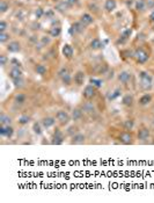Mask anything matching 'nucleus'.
Wrapping results in <instances>:
<instances>
[{
	"mask_svg": "<svg viewBox=\"0 0 154 203\" xmlns=\"http://www.w3.org/2000/svg\"><path fill=\"white\" fill-rule=\"evenodd\" d=\"M140 85L144 90H151L152 86H153V78L151 77V74L145 71L140 72Z\"/></svg>",
	"mask_w": 154,
	"mask_h": 203,
	"instance_id": "nucleus-1",
	"label": "nucleus"
},
{
	"mask_svg": "<svg viewBox=\"0 0 154 203\" xmlns=\"http://www.w3.org/2000/svg\"><path fill=\"white\" fill-rule=\"evenodd\" d=\"M56 118L58 120V122L60 123L62 125H65L67 124L69 122H70L71 120V116L69 115V113L65 110H59L57 113V115H56Z\"/></svg>",
	"mask_w": 154,
	"mask_h": 203,
	"instance_id": "nucleus-2",
	"label": "nucleus"
},
{
	"mask_svg": "<svg viewBox=\"0 0 154 203\" xmlns=\"http://www.w3.org/2000/svg\"><path fill=\"white\" fill-rule=\"evenodd\" d=\"M135 57L137 59V62L138 63H140V64H144V63H146L149 58V56H148V53L145 51V50H142V49H138L137 51L135 52Z\"/></svg>",
	"mask_w": 154,
	"mask_h": 203,
	"instance_id": "nucleus-3",
	"label": "nucleus"
},
{
	"mask_svg": "<svg viewBox=\"0 0 154 203\" xmlns=\"http://www.w3.org/2000/svg\"><path fill=\"white\" fill-rule=\"evenodd\" d=\"M63 142H64V135H63V132L59 130V129H56L55 134H53V136H52L51 144L52 145H60V144H63Z\"/></svg>",
	"mask_w": 154,
	"mask_h": 203,
	"instance_id": "nucleus-4",
	"label": "nucleus"
},
{
	"mask_svg": "<svg viewBox=\"0 0 154 203\" xmlns=\"http://www.w3.org/2000/svg\"><path fill=\"white\" fill-rule=\"evenodd\" d=\"M82 95H84L85 99H93L95 95H96V90H95V86L93 85H88L85 87L84 90V93H82Z\"/></svg>",
	"mask_w": 154,
	"mask_h": 203,
	"instance_id": "nucleus-5",
	"label": "nucleus"
},
{
	"mask_svg": "<svg viewBox=\"0 0 154 203\" xmlns=\"http://www.w3.org/2000/svg\"><path fill=\"white\" fill-rule=\"evenodd\" d=\"M132 135H131V132H128V131H125V132H122L121 134V136H119V142L123 143V144L125 145H129L132 143Z\"/></svg>",
	"mask_w": 154,
	"mask_h": 203,
	"instance_id": "nucleus-6",
	"label": "nucleus"
},
{
	"mask_svg": "<svg viewBox=\"0 0 154 203\" xmlns=\"http://www.w3.org/2000/svg\"><path fill=\"white\" fill-rule=\"evenodd\" d=\"M55 123H56V118L52 117V116H46V117L42 120V125L44 127L45 129H49V128L53 127Z\"/></svg>",
	"mask_w": 154,
	"mask_h": 203,
	"instance_id": "nucleus-7",
	"label": "nucleus"
},
{
	"mask_svg": "<svg viewBox=\"0 0 154 203\" xmlns=\"http://www.w3.org/2000/svg\"><path fill=\"white\" fill-rule=\"evenodd\" d=\"M149 136H151V132L147 128H141L138 131V139L139 140H147Z\"/></svg>",
	"mask_w": 154,
	"mask_h": 203,
	"instance_id": "nucleus-8",
	"label": "nucleus"
},
{
	"mask_svg": "<svg viewBox=\"0 0 154 203\" xmlns=\"http://www.w3.org/2000/svg\"><path fill=\"white\" fill-rule=\"evenodd\" d=\"M74 83L77 86H82L85 83V73L82 71H78L74 74Z\"/></svg>",
	"mask_w": 154,
	"mask_h": 203,
	"instance_id": "nucleus-9",
	"label": "nucleus"
},
{
	"mask_svg": "<svg viewBox=\"0 0 154 203\" xmlns=\"http://www.w3.org/2000/svg\"><path fill=\"white\" fill-rule=\"evenodd\" d=\"M85 139H86L85 135L80 134V132H78V134H75V135L72 136L71 143H72V144H82V143L85 142Z\"/></svg>",
	"mask_w": 154,
	"mask_h": 203,
	"instance_id": "nucleus-10",
	"label": "nucleus"
},
{
	"mask_svg": "<svg viewBox=\"0 0 154 203\" xmlns=\"http://www.w3.org/2000/svg\"><path fill=\"white\" fill-rule=\"evenodd\" d=\"M7 50L9 52H19L20 50H21V44H20L19 42H16V41H13V42H11L7 46Z\"/></svg>",
	"mask_w": 154,
	"mask_h": 203,
	"instance_id": "nucleus-11",
	"label": "nucleus"
},
{
	"mask_svg": "<svg viewBox=\"0 0 154 203\" xmlns=\"http://www.w3.org/2000/svg\"><path fill=\"white\" fill-rule=\"evenodd\" d=\"M130 79H131V73L128 72V71H122V72L118 74V80L123 83V84H126L130 81Z\"/></svg>",
	"mask_w": 154,
	"mask_h": 203,
	"instance_id": "nucleus-12",
	"label": "nucleus"
},
{
	"mask_svg": "<svg viewBox=\"0 0 154 203\" xmlns=\"http://www.w3.org/2000/svg\"><path fill=\"white\" fill-rule=\"evenodd\" d=\"M81 109H82L84 113H87V114H94V113L96 111L95 106L93 105L92 102H86V103H84V106H82Z\"/></svg>",
	"mask_w": 154,
	"mask_h": 203,
	"instance_id": "nucleus-13",
	"label": "nucleus"
},
{
	"mask_svg": "<svg viewBox=\"0 0 154 203\" xmlns=\"http://www.w3.org/2000/svg\"><path fill=\"white\" fill-rule=\"evenodd\" d=\"M116 0H105V4H104V9L107 12H112L116 9Z\"/></svg>",
	"mask_w": 154,
	"mask_h": 203,
	"instance_id": "nucleus-14",
	"label": "nucleus"
},
{
	"mask_svg": "<svg viewBox=\"0 0 154 203\" xmlns=\"http://www.w3.org/2000/svg\"><path fill=\"white\" fill-rule=\"evenodd\" d=\"M85 29V25L82 22H75L73 26L71 27V33H73V30H74V33H81V32H84Z\"/></svg>",
	"mask_w": 154,
	"mask_h": 203,
	"instance_id": "nucleus-15",
	"label": "nucleus"
},
{
	"mask_svg": "<svg viewBox=\"0 0 154 203\" xmlns=\"http://www.w3.org/2000/svg\"><path fill=\"white\" fill-rule=\"evenodd\" d=\"M9 77L12 79H16V78H21L22 77V71L20 67H13L11 71H9Z\"/></svg>",
	"mask_w": 154,
	"mask_h": 203,
	"instance_id": "nucleus-16",
	"label": "nucleus"
},
{
	"mask_svg": "<svg viewBox=\"0 0 154 203\" xmlns=\"http://www.w3.org/2000/svg\"><path fill=\"white\" fill-rule=\"evenodd\" d=\"M133 96L131 95V94H126V95H124L122 99V103L124 106H128V107H131V106L133 105Z\"/></svg>",
	"mask_w": 154,
	"mask_h": 203,
	"instance_id": "nucleus-17",
	"label": "nucleus"
},
{
	"mask_svg": "<svg viewBox=\"0 0 154 203\" xmlns=\"http://www.w3.org/2000/svg\"><path fill=\"white\" fill-rule=\"evenodd\" d=\"M63 55H64L66 58H71L73 56V49H72V46H69V44H65L64 48H63Z\"/></svg>",
	"mask_w": 154,
	"mask_h": 203,
	"instance_id": "nucleus-18",
	"label": "nucleus"
},
{
	"mask_svg": "<svg viewBox=\"0 0 154 203\" xmlns=\"http://www.w3.org/2000/svg\"><path fill=\"white\" fill-rule=\"evenodd\" d=\"M93 21H94L93 16H92L90 14H88V13H85L84 15L81 16V22L84 23L85 26H87V25H90V23H93Z\"/></svg>",
	"mask_w": 154,
	"mask_h": 203,
	"instance_id": "nucleus-19",
	"label": "nucleus"
},
{
	"mask_svg": "<svg viewBox=\"0 0 154 203\" xmlns=\"http://www.w3.org/2000/svg\"><path fill=\"white\" fill-rule=\"evenodd\" d=\"M151 101H152V96H151V94H145V95H142V96L139 99V105L147 106Z\"/></svg>",
	"mask_w": 154,
	"mask_h": 203,
	"instance_id": "nucleus-20",
	"label": "nucleus"
},
{
	"mask_svg": "<svg viewBox=\"0 0 154 203\" xmlns=\"http://www.w3.org/2000/svg\"><path fill=\"white\" fill-rule=\"evenodd\" d=\"M26 95L25 94H22V93H19V94H16L15 95V98H14V101H15V103L16 105H23L25 102H26Z\"/></svg>",
	"mask_w": 154,
	"mask_h": 203,
	"instance_id": "nucleus-21",
	"label": "nucleus"
},
{
	"mask_svg": "<svg viewBox=\"0 0 154 203\" xmlns=\"http://www.w3.org/2000/svg\"><path fill=\"white\" fill-rule=\"evenodd\" d=\"M0 123H1V125H11L12 124V118L5 115V114H1L0 115Z\"/></svg>",
	"mask_w": 154,
	"mask_h": 203,
	"instance_id": "nucleus-22",
	"label": "nucleus"
},
{
	"mask_svg": "<svg viewBox=\"0 0 154 203\" xmlns=\"http://www.w3.org/2000/svg\"><path fill=\"white\" fill-rule=\"evenodd\" d=\"M82 109H79V108H75V109H73L72 111V116L71 117L73 118L74 121H78V120H80V118L82 117Z\"/></svg>",
	"mask_w": 154,
	"mask_h": 203,
	"instance_id": "nucleus-23",
	"label": "nucleus"
},
{
	"mask_svg": "<svg viewBox=\"0 0 154 203\" xmlns=\"http://www.w3.org/2000/svg\"><path fill=\"white\" fill-rule=\"evenodd\" d=\"M71 6V4L69 1H63V2H60V4H58L56 8H57L59 12H65V11H67L69 9V7Z\"/></svg>",
	"mask_w": 154,
	"mask_h": 203,
	"instance_id": "nucleus-24",
	"label": "nucleus"
},
{
	"mask_svg": "<svg viewBox=\"0 0 154 203\" xmlns=\"http://www.w3.org/2000/svg\"><path fill=\"white\" fill-rule=\"evenodd\" d=\"M133 127H135V122H133V120H125L124 121V123H123V128L125 129V130H132L133 129Z\"/></svg>",
	"mask_w": 154,
	"mask_h": 203,
	"instance_id": "nucleus-25",
	"label": "nucleus"
},
{
	"mask_svg": "<svg viewBox=\"0 0 154 203\" xmlns=\"http://www.w3.org/2000/svg\"><path fill=\"white\" fill-rule=\"evenodd\" d=\"M101 46H102V43L99 39H94L90 42V49H93V50H99Z\"/></svg>",
	"mask_w": 154,
	"mask_h": 203,
	"instance_id": "nucleus-26",
	"label": "nucleus"
},
{
	"mask_svg": "<svg viewBox=\"0 0 154 203\" xmlns=\"http://www.w3.org/2000/svg\"><path fill=\"white\" fill-rule=\"evenodd\" d=\"M35 71L39 76H44L45 73H46V67L44 65H42V64H37L36 67H35Z\"/></svg>",
	"mask_w": 154,
	"mask_h": 203,
	"instance_id": "nucleus-27",
	"label": "nucleus"
},
{
	"mask_svg": "<svg viewBox=\"0 0 154 203\" xmlns=\"http://www.w3.org/2000/svg\"><path fill=\"white\" fill-rule=\"evenodd\" d=\"M145 8H146L145 1H142V0H138V1L136 2V9H137V11L144 12V11H145Z\"/></svg>",
	"mask_w": 154,
	"mask_h": 203,
	"instance_id": "nucleus-28",
	"label": "nucleus"
},
{
	"mask_svg": "<svg viewBox=\"0 0 154 203\" xmlns=\"http://www.w3.org/2000/svg\"><path fill=\"white\" fill-rule=\"evenodd\" d=\"M60 33H62L60 27H53L51 30H50V35H51L52 37H58L60 35Z\"/></svg>",
	"mask_w": 154,
	"mask_h": 203,
	"instance_id": "nucleus-29",
	"label": "nucleus"
},
{
	"mask_svg": "<svg viewBox=\"0 0 154 203\" xmlns=\"http://www.w3.org/2000/svg\"><path fill=\"white\" fill-rule=\"evenodd\" d=\"M29 121H30V117H29L28 115H22V116L19 118V123L20 124H22V125L28 124V123H29Z\"/></svg>",
	"mask_w": 154,
	"mask_h": 203,
	"instance_id": "nucleus-30",
	"label": "nucleus"
},
{
	"mask_svg": "<svg viewBox=\"0 0 154 203\" xmlns=\"http://www.w3.org/2000/svg\"><path fill=\"white\" fill-rule=\"evenodd\" d=\"M90 84H93V86H95L97 88H100V87H102V80H100V79H95V78H90Z\"/></svg>",
	"mask_w": 154,
	"mask_h": 203,
	"instance_id": "nucleus-31",
	"label": "nucleus"
},
{
	"mask_svg": "<svg viewBox=\"0 0 154 203\" xmlns=\"http://www.w3.org/2000/svg\"><path fill=\"white\" fill-rule=\"evenodd\" d=\"M32 130H34V132L36 134V135H41L42 134V128H41V124L39 123H34L32 124Z\"/></svg>",
	"mask_w": 154,
	"mask_h": 203,
	"instance_id": "nucleus-32",
	"label": "nucleus"
},
{
	"mask_svg": "<svg viewBox=\"0 0 154 203\" xmlns=\"http://www.w3.org/2000/svg\"><path fill=\"white\" fill-rule=\"evenodd\" d=\"M12 80H13L14 86H15V87H22V86H23V84H25V81H23L22 77H21V78L12 79Z\"/></svg>",
	"mask_w": 154,
	"mask_h": 203,
	"instance_id": "nucleus-33",
	"label": "nucleus"
},
{
	"mask_svg": "<svg viewBox=\"0 0 154 203\" xmlns=\"http://www.w3.org/2000/svg\"><path fill=\"white\" fill-rule=\"evenodd\" d=\"M8 8H9V6H8V4H7L6 1H1V2H0V12H1V13L7 12Z\"/></svg>",
	"mask_w": 154,
	"mask_h": 203,
	"instance_id": "nucleus-34",
	"label": "nucleus"
},
{
	"mask_svg": "<svg viewBox=\"0 0 154 203\" xmlns=\"http://www.w3.org/2000/svg\"><path fill=\"white\" fill-rule=\"evenodd\" d=\"M8 39H9V35H8V34L5 33V32H4V33H0V42H1V43H5Z\"/></svg>",
	"mask_w": 154,
	"mask_h": 203,
	"instance_id": "nucleus-35",
	"label": "nucleus"
},
{
	"mask_svg": "<svg viewBox=\"0 0 154 203\" xmlns=\"http://www.w3.org/2000/svg\"><path fill=\"white\" fill-rule=\"evenodd\" d=\"M14 134V129L11 125H6V137L11 138Z\"/></svg>",
	"mask_w": 154,
	"mask_h": 203,
	"instance_id": "nucleus-36",
	"label": "nucleus"
},
{
	"mask_svg": "<svg viewBox=\"0 0 154 203\" xmlns=\"http://www.w3.org/2000/svg\"><path fill=\"white\" fill-rule=\"evenodd\" d=\"M62 80H63V83H64L65 85H70V84H71V76H70V73H67V74H65L64 77H62Z\"/></svg>",
	"mask_w": 154,
	"mask_h": 203,
	"instance_id": "nucleus-37",
	"label": "nucleus"
},
{
	"mask_svg": "<svg viewBox=\"0 0 154 203\" xmlns=\"http://www.w3.org/2000/svg\"><path fill=\"white\" fill-rule=\"evenodd\" d=\"M119 95H121V91H119V90H116L111 95L108 96V99H109V100H115V99L117 98V96H119Z\"/></svg>",
	"mask_w": 154,
	"mask_h": 203,
	"instance_id": "nucleus-38",
	"label": "nucleus"
},
{
	"mask_svg": "<svg viewBox=\"0 0 154 203\" xmlns=\"http://www.w3.org/2000/svg\"><path fill=\"white\" fill-rule=\"evenodd\" d=\"M7 63V57L5 55H0V65L5 66Z\"/></svg>",
	"mask_w": 154,
	"mask_h": 203,
	"instance_id": "nucleus-39",
	"label": "nucleus"
},
{
	"mask_svg": "<svg viewBox=\"0 0 154 203\" xmlns=\"http://www.w3.org/2000/svg\"><path fill=\"white\" fill-rule=\"evenodd\" d=\"M67 73H69V70H67L66 67H63V69H60V71L58 72V76L62 78V77H64L65 74H67Z\"/></svg>",
	"mask_w": 154,
	"mask_h": 203,
	"instance_id": "nucleus-40",
	"label": "nucleus"
},
{
	"mask_svg": "<svg viewBox=\"0 0 154 203\" xmlns=\"http://www.w3.org/2000/svg\"><path fill=\"white\" fill-rule=\"evenodd\" d=\"M7 28V23L5 21H0V33H4Z\"/></svg>",
	"mask_w": 154,
	"mask_h": 203,
	"instance_id": "nucleus-41",
	"label": "nucleus"
},
{
	"mask_svg": "<svg viewBox=\"0 0 154 203\" xmlns=\"http://www.w3.org/2000/svg\"><path fill=\"white\" fill-rule=\"evenodd\" d=\"M0 135L1 136H6V125H1L0 127Z\"/></svg>",
	"mask_w": 154,
	"mask_h": 203,
	"instance_id": "nucleus-42",
	"label": "nucleus"
},
{
	"mask_svg": "<svg viewBox=\"0 0 154 203\" xmlns=\"http://www.w3.org/2000/svg\"><path fill=\"white\" fill-rule=\"evenodd\" d=\"M11 63L14 65V67H21V63L18 62L16 59H12V60H11Z\"/></svg>",
	"mask_w": 154,
	"mask_h": 203,
	"instance_id": "nucleus-43",
	"label": "nucleus"
},
{
	"mask_svg": "<svg viewBox=\"0 0 154 203\" xmlns=\"http://www.w3.org/2000/svg\"><path fill=\"white\" fill-rule=\"evenodd\" d=\"M42 15H43V9H42V8H37V11H36V16H37V19H39Z\"/></svg>",
	"mask_w": 154,
	"mask_h": 203,
	"instance_id": "nucleus-44",
	"label": "nucleus"
},
{
	"mask_svg": "<svg viewBox=\"0 0 154 203\" xmlns=\"http://www.w3.org/2000/svg\"><path fill=\"white\" fill-rule=\"evenodd\" d=\"M42 43H43V44H49V43H50V39H49L48 36L42 37Z\"/></svg>",
	"mask_w": 154,
	"mask_h": 203,
	"instance_id": "nucleus-45",
	"label": "nucleus"
},
{
	"mask_svg": "<svg viewBox=\"0 0 154 203\" xmlns=\"http://www.w3.org/2000/svg\"><path fill=\"white\" fill-rule=\"evenodd\" d=\"M130 34H131V29H128V30H125V32L123 33V37H124V39H128V36L130 35Z\"/></svg>",
	"mask_w": 154,
	"mask_h": 203,
	"instance_id": "nucleus-46",
	"label": "nucleus"
},
{
	"mask_svg": "<svg viewBox=\"0 0 154 203\" xmlns=\"http://www.w3.org/2000/svg\"><path fill=\"white\" fill-rule=\"evenodd\" d=\"M71 5H74V4H78V0H67Z\"/></svg>",
	"mask_w": 154,
	"mask_h": 203,
	"instance_id": "nucleus-47",
	"label": "nucleus"
},
{
	"mask_svg": "<svg viewBox=\"0 0 154 203\" xmlns=\"http://www.w3.org/2000/svg\"><path fill=\"white\" fill-rule=\"evenodd\" d=\"M149 19H151V21H153L154 22V11L151 13V16H149Z\"/></svg>",
	"mask_w": 154,
	"mask_h": 203,
	"instance_id": "nucleus-48",
	"label": "nucleus"
},
{
	"mask_svg": "<svg viewBox=\"0 0 154 203\" xmlns=\"http://www.w3.org/2000/svg\"><path fill=\"white\" fill-rule=\"evenodd\" d=\"M53 1H59V0H53Z\"/></svg>",
	"mask_w": 154,
	"mask_h": 203,
	"instance_id": "nucleus-49",
	"label": "nucleus"
},
{
	"mask_svg": "<svg viewBox=\"0 0 154 203\" xmlns=\"http://www.w3.org/2000/svg\"><path fill=\"white\" fill-rule=\"evenodd\" d=\"M142 1H146V0H142Z\"/></svg>",
	"mask_w": 154,
	"mask_h": 203,
	"instance_id": "nucleus-50",
	"label": "nucleus"
}]
</instances>
